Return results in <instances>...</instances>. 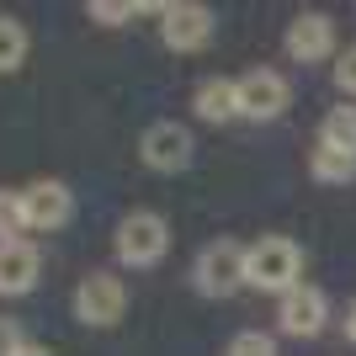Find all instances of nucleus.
<instances>
[{"instance_id": "dca6fc26", "label": "nucleus", "mask_w": 356, "mask_h": 356, "mask_svg": "<svg viewBox=\"0 0 356 356\" xmlns=\"http://www.w3.org/2000/svg\"><path fill=\"white\" fill-rule=\"evenodd\" d=\"M90 22H102V27H122V22H134L144 11H160V6H138V0H90L86 6Z\"/></svg>"}, {"instance_id": "ddd939ff", "label": "nucleus", "mask_w": 356, "mask_h": 356, "mask_svg": "<svg viewBox=\"0 0 356 356\" xmlns=\"http://www.w3.org/2000/svg\"><path fill=\"white\" fill-rule=\"evenodd\" d=\"M309 176L319 181V186H346V181H356V154H341V149L314 144V154H309Z\"/></svg>"}, {"instance_id": "20e7f679", "label": "nucleus", "mask_w": 356, "mask_h": 356, "mask_svg": "<svg viewBox=\"0 0 356 356\" xmlns=\"http://www.w3.org/2000/svg\"><path fill=\"white\" fill-rule=\"evenodd\" d=\"M128 314V282L118 271H90L74 282V319L90 330H112Z\"/></svg>"}, {"instance_id": "423d86ee", "label": "nucleus", "mask_w": 356, "mask_h": 356, "mask_svg": "<svg viewBox=\"0 0 356 356\" xmlns=\"http://www.w3.org/2000/svg\"><path fill=\"white\" fill-rule=\"evenodd\" d=\"M197 154L192 134L181 128L176 118H165V122H149L144 138H138V160L149 165V170H160V176H176V170H186Z\"/></svg>"}, {"instance_id": "7ed1b4c3", "label": "nucleus", "mask_w": 356, "mask_h": 356, "mask_svg": "<svg viewBox=\"0 0 356 356\" xmlns=\"http://www.w3.org/2000/svg\"><path fill=\"white\" fill-rule=\"evenodd\" d=\"M192 287L202 298H234L245 287V245L239 239H213L192 261Z\"/></svg>"}, {"instance_id": "a211bd4d", "label": "nucleus", "mask_w": 356, "mask_h": 356, "mask_svg": "<svg viewBox=\"0 0 356 356\" xmlns=\"http://www.w3.org/2000/svg\"><path fill=\"white\" fill-rule=\"evenodd\" d=\"M223 356H277V341H271L266 330H239Z\"/></svg>"}, {"instance_id": "aec40b11", "label": "nucleus", "mask_w": 356, "mask_h": 356, "mask_svg": "<svg viewBox=\"0 0 356 356\" xmlns=\"http://www.w3.org/2000/svg\"><path fill=\"white\" fill-rule=\"evenodd\" d=\"M27 341L22 330H16V319H0V356H16V346Z\"/></svg>"}, {"instance_id": "6e6552de", "label": "nucleus", "mask_w": 356, "mask_h": 356, "mask_svg": "<svg viewBox=\"0 0 356 356\" xmlns=\"http://www.w3.org/2000/svg\"><path fill=\"white\" fill-rule=\"evenodd\" d=\"M22 218H27V234H54L74 218V192L64 181H32L22 192Z\"/></svg>"}, {"instance_id": "f03ea898", "label": "nucleus", "mask_w": 356, "mask_h": 356, "mask_svg": "<svg viewBox=\"0 0 356 356\" xmlns=\"http://www.w3.org/2000/svg\"><path fill=\"white\" fill-rule=\"evenodd\" d=\"M118 261L122 266H134V271H149V266H160L165 250H170V223L160 218L154 208H134L128 218L118 223Z\"/></svg>"}, {"instance_id": "0eeeda50", "label": "nucleus", "mask_w": 356, "mask_h": 356, "mask_svg": "<svg viewBox=\"0 0 356 356\" xmlns=\"http://www.w3.org/2000/svg\"><path fill=\"white\" fill-rule=\"evenodd\" d=\"M287 102H293V90H287V80L277 70H266V64H255V70L239 74V118L250 122H277L287 112Z\"/></svg>"}, {"instance_id": "1a4fd4ad", "label": "nucleus", "mask_w": 356, "mask_h": 356, "mask_svg": "<svg viewBox=\"0 0 356 356\" xmlns=\"http://www.w3.org/2000/svg\"><path fill=\"white\" fill-rule=\"evenodd\" d=\"M330 325V298L319 293V287H293V293L277 298V330L282 335H293V341H314L319 330Z\"/></svg>"}, {"instance_id": "f257e3e1", "label": "nucleus", "mask_w": 356, "mask_h": 356, "mask_svg": "<svg viewBox=\"0 0 356 356\" xmlns=\"http://www.w3.org/2000/svg\"><path fill=\"white\" fill-rule=\"evenodd\" d=\"M245 287L255 293H293L303 287V250L287 234H261L255 245H245Z\"/></svg>"}, {"instance_id": "9b49d317", "label": "nucleus", "mask_w": 356, "mask_h": 356, "mask_svg": "<svg viewBox=\"0 0 356 356\" xmlns=\"http://www.w3.org/2000/svg\"><path fill=\"white\" fill-rule=\"evenodd\" d=\"M38 271H43L38 245H27V239L0 245V298H27L38 287Z\"/></svg>"}, {"instance_id": "4468645a", "label": "nucleus", "mask_w": 356, "mask_h": 356, "mask_svg": "<svg viewBox=\"0 0 356 356\" xmlns=\"http://www.w3.org/2000/svg\"><path fill=\"white\" fill-rule=\"evenodd\" d=\"M319 144L341 149V154H356V106H330L325 122H319Z\"/></svg>"}, {"instance_id": "f8f14e48", "label": "nucleus", "mask_w": 356, "mask_h": 356, "mask_svg": "<svg viewBox=\"0 0 356 356\" xmlns=\"http://www.w3.org/2000/svg\"><path fill=\"white\" fill-rule=\"evenodd\" d=\"M192 112L202 122H234L239 118V80H229V74H208L202 86L192 90Z\"/></svg>"}, {"instance_id": "412c9836", "label": "nucleus", "mask_w": 356, "mask_h": 356, "mask_svg": "<svg viewBox=\"0 0 356 356\" xmlns=\"http://www.w3.org/2000/svg\"><path fill=\"white\" fill-rule=\"evenodd\" d=\"M16 356H54V351H48V346H38V341H22V346H16Z\"/></svg>"}, {"instance_id": "4be33fe9", "label": "nucleus", "mask_w": 356, "mask_h": 356, "mask_svg": "<svg viewBox=\"0 0 356 356\" xmlns=\"http://www.w3.org/2000/svg\"><path fill=\"white\" fill-rule=\"evenodd\" d=\"M346 341L356 346V303H351V309H346Z\"/></svg>"}, {"instance_id": "39448f33", "label": "nucleus", "mask_w": 356, "mask_h": 356, "mask_svg": "<svg viewBox=\"0 0 356 356\" xmlns=\"http://www.w3.org/2000/svg\"><path fill=\"white\" fill-rule=\"evenodd\" d=\"M154 16H160V43L170 54H202L213 43V27H218V16L202 0H170Z\"/></svg>"}, {"instance_id": "2eb2a0df", "label": "nucleus", "mask_w": 356, "mask_h": 356, "mask_svg": "<svg viewBox=\"0 0 356 356\" xmlns=\"http://www.w3.org/2000/svg\"><path fill=\"white\" fill-rule=\"evenodd\" d=\"M27 48H32L27 27H22L16 16H0V74L22 70V64H27Z\"/></svg>"}, {"instance_id": "f3484780", "label": "nucleus", "mask_w": 356, "mask_h": 356, "mask_svg": "<svg viewBox=\"0 0 356 356\" xmlns=\"http://www.w3.org/2000/svg\"><path fill=\"white\" fill-rule=\"evenodd\" d=\"M27 234V218H22V192H6L0 186V245H16Z\"/></svg>"}, {"instance_id": "6ab92c4d", "label": "nucleus", "mask_w": 356, "mask_h": 356, "mask_svg": "<svg viewBox=\"0 0 356 356\" xmlns=\"http://www.w3.org/2000/svg\"><path fill=\"white\" fill-rule=\"evenodd\" d=\"M335 90H341V96H351V102H356V43L346 48L341 59H335Z\"/></svg>"}, {"instance_id": "9d476101", "label": "nucleus", "mask_w": 356, "mask_h": 356, "mask_svg": "<svg viewBox=\"0 0 356 356\" xmlns=\"http://www.w3.org/2000/svg\"><path fill=\"white\" fill-rule=\"evenodd\" d=\"M287 59L293 64H325L330 54H335V22H330L325 11H298L293 22H287Z\"/></svg>"}]
</instances>
